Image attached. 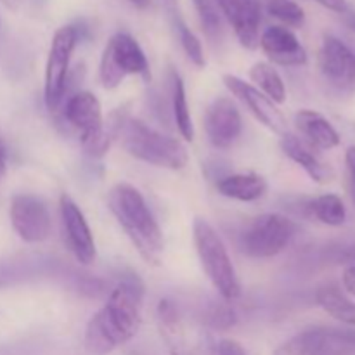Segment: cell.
<instances>
[{
	"label": "cell",
	"instance_id": "cell-9",
	"mask_svg": "<svg viewBox=\"0 0 355 355\" xmlns=\"http://www.w3.org/2000/svg\"><path fill=\"white\" fill-rule=\"evenodd\" d=\"M274 355H355V329L328 326L305 329L277 347Z\"/></svg>",
	"mask_w": 355,
	"mask_h": 355
},
{
	"label": "cell",
	"instance_id": "cell-36",
	"mask_svg": "<svg viewBox=\"0 0 355 355\" xmlns=\"http://www.w3.org/2000/svg\"><path fill=\"white\" fill-rule=\"evenodd\" d=\"M345 260H350V262H355V246L345 253Z\"/></svg>",
	"mask_w": 355,
	"mask_h": 355
},
{
	"label": "cell",
	"instance_id": "cell-16",
	"mask_svg": "<svg viewBox=\"0 0 355 355\" xmlns=\"http://www.w3.org/2000/svg\"><path fill=\"white\" fill-rule=\"evenodd\" d=\"M260 47L267 58L279 66L307 64V52L297 35L286 26H269L260 35Z\"/></svg>",
	"mask_w": 355,
	"mask_h": 355
},
{
	"label": "cell",
	"instance_id": "cell-11",
	"mask_svg": "<svg viewBox=\"0 0 355 355\" xmlns=\"http://www.w3.org/2000/svg\"><path fill=\"white\" fill-rule=\"evenodd\" d=\"M10 224L26 243H42L51 234V214L44 200L33 194H16L10 200Z\"/></svg>",
	"mask_w": 355,
	"mask_h": 355
},
{
	"label": "cell",
	"instance_id": "cell-10",
	"mask_svg": "<svg viewBox=\"0 0 355 355\" xmlns=\"http://www.w3.org/2000/svg\"><path fill=\"white\" fill-rule=\"evenodd\" d=\"M322 78L342 96L355 94V52L340 38L326 35L319 52Z\"/></svg>",
	"mask_w": 355,
	"mask_h": 355
},
{
	"label": "cell",
	"instance_id": "cell-7",
	"mask_svg": "<svg viewBox=\"0 0 355 355\" xmlns=\"http://www.w3.org/2000/svg\"><path fill=\"white\" fill-rule=\"evenodd\" d=\"M64 116L66 121L80 134L82 148L89 155L96 158L106 155L110 149L111 134L104 128L101 103L92 92L80 90L69 97L64 107Z\"/></svg>",
	"mask_w": 355,
	"mask_h": 355
},
{
	"label": "cell",
	"instance_id": "cell-24",
	"mask_svg": "<svg viewBox=\"0 0 355 355\" xmlns=\"http://www.w3.org/2000/svg\"><path fill=\"white\" fill-rule=\"evenodd\" d=\"M266 9L286 28L304 26L305 12L295 0H266Z\"/></svg>",
	"mask_w": 355,
	"mask_h": 355
},
{
	"label": "cell",
	"instance_id": "cell-14",
	"mask_svg": "<svg viewBox=\"0 0 355 355\" xmlns=\"http://www.w3.org/2000/svg\"><path fill=\"white\" fill-rule=\"evenodd\" d=\"M222 16L227 19L245 49L255 51L260 44L262 6L260 0H215Z\"/></svg>",
	"mask_w": 355,
	"mask_h": 355
},
{
	"label": "cell",
	"instance_id": "cell-17",
	"mask_svg": "<svg viewBox=\"0 0 355 355\" xmlns=\"http://www.w3.org/2000/svg\"><path fill=\"white\" fill-rule=\"evenodd\" d=\"M295 127L298 128L305 141L315 149L328 151L340 144V134L331 121L321 113L312 110H302L295 114Z\"/></svg>",
	"mask_w": 355,
	"mask_h": 355
},
{
	"label": "cell",
	"instance_id": "cell-8",
	"mask_svg": "<svg viewBox=\"0 0 355 355\" xmlns=\"http://www.w3.org/2000/svg\"><path fill=\"white\" fill-rule=\"evenodd\" d=\"M78 42V30L73 24L61 26L54 33L49 49L47 64H45L44 99L49 111L58 110L68 82L69 61Z\"/></svg>",
	"mask_w": 355,
	"mask_h": 355
},
{
	"label": "cell",
	"instance_id": "cell-3",
	"mask_svg": "<svg viewBox=\"0 0 355 355\" xmlns=\"http://www.w3.org/2000/svg\"><path fill=\"white\" fill-rule=\"evenodd\" d=\"M118 134H120L125 151L148 165L180 170L189 162L186 146L179 139L162 134L142 123L141 120L127 118Z\"/></svg>",
	"mask_w": 355,
	"mask_h": 355
},
{
	"label": "cell",
	"instance_id": "cell-5",
	"mask_svg": "<svg viewBox=\"0 0 355 355\" xmlns=\"http://www.w3.org/2000/svg\"><path fill=\"white\" fill-rule=\"evenodd\" d=\"M130 75H141L146 80L151 78L148 58L132 35L116 33L110 38L101 55V83L104 89H116Z\"/></svg>",
	"mask_w": 355,
	"mask_h": 355
},
{
	"label": "cell",
	"instance_id": "cell-33",
	"mask_svg": "<svg viewBox=\"0 0 355 355\" xmlns=\"http://www.w3.org/2000/svg\"><path fill=\"white\" fill-rule=\"evenodd\" d=\"M6 172H7V148L6 144H3L2 139H0V182H2V179L6 177Z\"/></svg>",
	"mask_w": 355,
	"mask_h": 355
},
{
	"label": "cell",
	"instance_id": "cell-25",
	"mask_svg": "<svg viewBox=\"0 0 355 355\" xmlns=\"http://www.w3.org/2000/svg\"><path fill=\"white\" fill-rule=\"evenodd\" d=\"M173 19H175L177 33H179V40H180V45H182L184 52H186L187 58L191 59L193 64H196L198 68H203V66L207 64V61H205L203 45H201L200 38H198L196 35L187 28V24L184 23L179 16H175Z\"/></svg>",
	"mask_w": 355,
	"mask_h": 355
},
{
	"label": "cell",
	"instance_id": "cell-28",
	"mask_svg": "<svg viewBox=\"0 0 355 355\" xmlns=\"http://www.w3.org/2000/svg\"><path fill=\"white\" fill-rule=\"evenodd\" d=\"M218 355H248L241 345L234 340H222L218 343Z\"/></svg>",
	"mask_w": 355,
	"mask_h": 355
},
{
	"label": "cell",
	"instance_id": "cell-26",
	"mask_svg": "<svg viewBox=\"0 0 355 355\" xmlns=\"http://www.w3.org/2000/svg\"><path fill=\"white\" fill-rule=\"evenodd\" d=\"M198 10L203 30L210 38H218L222 35V16L215 0H193Z\"/></svg>",
	"mask_w": 355,
	"mask_h": 355
},
{
	"label": "cell",
	"instance_id": "cell-34",
	"mask_svg": "<svg viewBox=\"0 0 355 355\" xmlns=\"http://www.w3.org/2000/svg\"><path fill=\"white\" fill-rule=\"evenodd\" d=\"M0 2H2L3 6H6L7 9H10V10H16L17 7L21 6V0H0Z\"/></svg>",
	"mask_w": 355,
	"mask_h": 355
},
{
	"label": "cell",
	"instance_id": "cell-18",
	"mask_svg": "<svg viewBox=\"0 0 355 355\" xmlns=\"http://www.w3.org/2000/svg\"><path fill=\"white\" fill-rule=\"evenodd\" d=\"M281 149H283L284 155L291 159V162L297 163L298 166L307 172V175L311 177L314 182L318 184H328L333 180V170L329 168L326 163H322L304 142L298 137L291 134H283L281 137Z\"/></svg>",
	"mask_w": 355,
	"mask_h": 355
},
{
	"label": "cell",
	"instance_id": "cell-32",
	"mask_svg": "<svg viewBox=\"0 0 355 355\" xmlns=\"http://www.w3.org/2000/svg\"><path fill=\"white\" fill-rule=\"evenodd\" d=\"M342 17H343V23H345V26L355 33V9H352V7L349 6L342 12Z\"/></svg>",
	"mask_w": 355,
	"mask_h": 355
},
{
	"label": "cell",
	"instance_id": "cell-20",
	"mask_svg": "<svg viewBox=\"0 0 355 355\" xmlns=\"http://www.w3.org/2000/svg\"><path fill=\"white\" fill-rule=\"evenodd\" d=\"M318 304L336 321L355 328V302L349 300L336 286H322L315 295Z\"/></svg>",
	"mask_w": 355,
	"mask_h": 355
},
{
	"label": "cell",
	"instance_id": "cell-15",
	"mask_svg": "<svg viewBox=\"0 0 355 355\" xmlns=\"http://www.w3.org/2000/svg\"><path fill=\"white\" fill-rule=\"evenodd\" d=\"M205 130L208 141L217 149H229L234 146L243 132V120L239 110L229 97H218L208 106L205 114Z\"/></svg>",
	"mask_w": 355,
	"mask_h": 355
},
{
	"label": "cell",
	"instance_id": "cell-21",
	"mask_svg": "<svg viewBox=\"0 0 355 355\" xmlns=\"http://www.w3.org/2000/svg\"><path fill=\"white\" fill-rule=\"evenodd\" d=\"M250 78H252L253 85L269 97L274 104H283L286 101V87H284L283 78L269 62H257L253 68L250 69Z\"/></svg>",
	"mask_w": 355,
	"mask_h": 355
},
{
	"label": "cell",
	"instance_id": "cell-2",
	"mask_svg": "<svg viewBox=\"0 0 355 355\" xmlns=\"http://www.w3.org/2000/svg\"><path fill=\"white\" fill-rule=\"evenodd\" d=\"M107 208L144 262L158 266L162 262L165 241L158 222L139 189L127 182L116 184L107 196Z\"/></svg>",
	"mask_w": 355,
	"mask_h": 355
},
{
	"label": "cell",
	"instance_id": "cell-37",
	"mask_svg": "<svg viewBox=\"0 0 355 355\" xmlns=\"http://www.w3.org/2000/svg\"><path fill=\"white\" fill-rule=\"evenodd\" d=\"M350 196H352V201L355 203V182H350Z\"/></svg>",
	"mask_w": 355,
	"mask_h": 355
},
{
	"label": "cell",
	"instance_id": "cell-1",
	"mask_svg": "<svg viewBox=\"0 0 355 355\" xmlns=\"http://www.w3.org/2000/svg\"><path fill=\"white\" fill-rule=\"evenodd\" d=\"M144 284L137 276L121 281L85 329L83 345L90 355H110L137 335L142 322Z\"/></svg>",
	"mask_w": 355,
	"mask_h": 355
},
{
	"label": "cell",
	"instance_id": "cell-13",
	"mask_svg": "<svg viewBox=\"0 0 355 355\" xmlns=\"http://www.w3.org/2000/svg\"><path fill=\"white\" fill-rule=\"evenodd\" d=\"M224 85L227 87L229 92L241 101L250 113L269 130L276 134H286V120L284 114L281 113L279 107L272 103L267 96H263L253 83L245 82L236 75H224Z\"/></svg>",
	"mask_w": 355,
	"mask_h": 355
},
{
	"label": "cell",
	"instance_id": "cell-6",
	"mask_svg": "<svg viewBox=\"0 0 355 355\" xmlns=\"http://www.w3.org/2000/svg\"><path fill=\"white\" fill-rule=\"evenodd\" d=\"M297 231V224L286 215L263 214L246 225L239 245L252 259H272L288 248Z\"/></svg>",
	"mask_w": 355,
	"mask_h": 355
},
{
	"label": "cell",
	"instance_id": "cell-4",
	"mask_svg": "<svg viewBox=\"0 0 355 355\" xmlns=\"http://www.w3.org/2000/svg\"><path fill=\"white\" fill-rule=\"evenodd\" d=\"M193 238L205 274L215 290L224 300H236L241 293V284L220 236L207 220L196 218L193 225Z\"/></svg>",
	"mask_w": 355,
	"mask_h": 355
},
{
	"label": "cell",
	"instance_id": "cell-22",
	"mask_svg": "<svg viewBox=\"0 0 355 355\" xmlns=\"http://www.w3.org/2000/svg\"><path fill=\"white\" fill-rule=\"evenodd\" d=\"M307 208L312 217H315L322 224L331 225V227L343 225L347 220L345 205H343L342 198L336 194H322V196L312 200Z\"/></svg>",
	"mask_w": 355,
	"mask_h": 355
},
{
	"label": "cell",
	"instance_id": "cell-31",
	"mask_svg": "<svg viewBox=\"0 0 355 355\" xmlns=\"http://www.w3.org/2000/svg\"><path fill=\"white\" fill-rule=\"evenodd\" d=\"M315 2H319L322 7H326V9L333 10V12H338V14H342L343 10L349 7V3H347L345 0H315Z\"/></svg>",
	"mask_w": 355,
	"mask_h": 355
},
{
	"label": "cell",
	"instance_id": "cell-23",
	"mask_svg": "<svg viewBox=\"0 0 355 355\" xmlns=\"http://www.w3.org/2000/svg\"><path fill=\"white\" fill-rule=\"evenodd\" d=\"M172 110L175 125L179 128V134L182 135L184 141H193L194 139V127L191 120L189 106H187L186 89L180 76H173V94H172Z\"/></svg>",
	"mask_w": 355,
	"mask_h": 355
},
{
	"label": "cell",
	"instance_id": "cell-19",
	"mask_svg": "<svg viewBox=\"0 0 355 355\" xmlns=\"http://www.w3.org/2000/svg\"><path fill=\"white\" fill-rule=\"evenodd\" d=\"M217 189L222 196L238 201H257L266 194L267 182L259 173H234L217 182Z\"/></svg>",
	"mask_w": 355,
	"mask_h": 355
},
{
	"label": "cell",
	"instance_id": "cell-30",
	"mask_svg": "<svg viewBox=\"0 0 355 355\" xmlns=\"http://www.w3.org/2000/svg\"><path fill=\"white\" fill-rule=\"evenodd\" d=\"M345 165L349 172V180L355 182V146H350L345 151Z\"/></svg>",
	"mask_w": 355,
	"mask_h": 355
},
{
	"label": "cell",
	"instance_id": "cell-35",
	"mask_svg": "<svg viewBox=\"0 0 355 355\" xmlns=\"http://www.w3.org/2000/svg\"><path fill=\"white\" fill-rule=\"evenodd\" d=\"M132 3H134L137 9H148L149 6H151V0H130Z\"/></svg>",
	"mask_w": 355,
	"mask_h": 355
},
{
	"label": "cell",
	"instance_id": "cell-12",
	"mask_svg": "<svg viewBox=\"0 0 355 355\" xmlns=\"http://www.w3.org/2000/svg\"><path fill=\"white\" fill-rule=\"evenodd\" d=\"M59 211L68 250L82 266H90L96 260V241L82 210L68 194H62L59 200Z\"/></svg>",
	"mask_w": 355,
	"mask_h": 355
},
{
	"label": "cell",
	"instance_id": "cell-29",
	"mask_svg": "<svg viewBox=\"0 0 355 355\" xmlns=\"http://www.w3.org/2000/svg\"><path fill=\"white\" fill-rule=\"evenodd\" d=\"M343 286H345L347 293L355 297V266L347 267L343 272Z\"/></svg>",
	"mask_w": 355,
	"mask_h": 355
},
{
	"label": "cell",
	"instance_id": "cell-27",
	"mask_svg": "<svg viewBox=\"0 0 355 355\" xmlns=\"http://www.w3.org/2000/svg\"><path fill=\"white\" fill-rule=\"evenodd\" d=\"M236 318H234V312L229 311V309H222V311L215 312L214 318H211V322H214L215 328L222 329V328H229V326L234 324Z\"/></svg>",
	"mask_w": 355,
	"mask_h": 355
}]
</instances>
